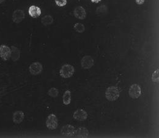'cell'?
Wrapping results in <instances>:
<instances>
[{
    "label": "cell",
    "instance_id": "cell-1",
    "mask_svg": "<svg viewBox=\"0 0 159 138\" xmlns=\"http://www.w3.org/2000/svg\"><path fill=\"white\" fill-rule=\"evenodd\" d=\"M75 72L73 66L69 64H64L60 70V75L63 78L67 79L72 77Z\"/></svg>",
    "mask_w": 159,
    "mask_h": 138
},
{
    "label": "cell",
    "instance_id": "cell-2",
    "mask_svg": "<svg viewBox=\"0 0 159 138\" xmlns=\"http://www.w3.org/2000/svg\"><path fill=\"white\" fill-rule=\"evenodd\" d=\"M106 98L110 101H114L119 97V91L116 87H108L105 92Z\"/></svg>",
    "mask_w": 159,
    "mask_h": 138
},
{
    "label": "cell",
    "instance_id": "cell-3",
    "mask_svg": "<svg viewBox=\"0 0 159 138\" xmlns=\"http://www.w3.org/2000/svg\"><path fill=\"white\" fill-rule=\"evenodd\" d=\"M46 126L51 130H56L58 128V120L55 114H51L48 116L46 120Z\"/></svg>",
    "mask_w": 159,
    "mask_h": 138
},
{
    "label": "cell",
    "instance_id": "cell-4",
    "mask_svg": "<svg viewBox=\"0 0 159 138\" xmlns=\"http://www.w3.org/2000/svg\"><path fill=\"white\" fill-rule=\"evenodd\" d=\"M75 128L71 125H66L61 130V133L65 137H74Z\"/></svg>",
    "mask_w": 159,
    "mask_h": 138
},
{
    "label": "cell",
    "instance_id": "cell-5",
    "mask_svg": "<svg viewBox=\"0 0 159 138\" xmlns=\"http://www.w3.org/2000/svg\"><path fill=\"white\" fill-rule=\"evenodd\" d=\"M11 49L9 46L5 44L0 45V57L4 61L8 60L11 58Z\"/></svg>",
    "mask_w": 159,
    "mask_h": 138
},
{
    "label": "cell",
    "instance_id": "cell-6",
    "mask_svg": "<svg viewBox=\"0 0 159 138\" xmlns=\"http://www.w3.org/2000/svg\"><path fill=\"white\" fill-rule=\"evenodd\" d=\"M141 93V89L138 84H133L130 86L129 94V96L133 99H137L139 98Z\"/></svg>",
    "mask_w": 159,
    "mask_h": 138
},
{
    "label": "cell",
    "instance_id": "cell-7",
    "mask_svg": "<svg viewBox=\"0 0 159 138\" xmlns=\"http://www.w3.org/2000/svg\"><path fill=\"white\" fill-rule=\"evenodd\" d=\"M43 67L42 64L39 62L33 63L29 67V70L32 75H38L42 71Z\"/></svg>",
    "mask_w": 159,
    "mask_h": 138
},
{
    "label": "cell",
    "instance_id": "cell-8",
    "mask_svg": "<svg viewBox=\"0 0 159 138\" xmlns=\"http://www.w3.org/2000/svg\"><path fill=\"white\" fill-rule=\"evenodd\" d=\"M94 59L89 55H86L81 60V66L84 69H90L94 65Z\"/></svg>",
    "mask_w": 159,
    "mask_h": 138
},
{
    "label": "cell",
    "instance_id": "cell-9",
    "mask_svg": "<svg viewBox=\"0 0 159 138\" xmlns=\"http://www.w3.org/2000/svg\"><path fill=\"white\" fill-rule=\"evenodd\" d=\"M25 17V12L23 10L17 9L12 14V20L16 23H20L24 20Z\"/></svg>",
    "mask_w": 159,
    "mask_h": 138
},
{
    "label": "cell",
    "instance_id": "cell-10",
    "mask_svg": "<svg viewBox=\"0 0 159 138\" xmlns=\"http://www.w3.org/2000/svg\"><path fill=\"white\" fill-rule=\"evenodd\" d=\"M74 14L76 18L80 19V20L84 19L86 16V11L81 6H78L74 9Z\"/></svg>",
    "mask_w": 159,
    "mask_h": 138
},
{
    "label": "cell",
    "instance_id": "cell-11",
    "mask_svg": "<svg viewBox=\"0 0 159 138\" xmlns=\"http://www.w3.org/2000/svg\"><path fill=\"white\" fill-rule=\"evenodd\" d=\"M28 13L33 18H38L41 15V10L39 7L32 5L29 7Z\"/></svg>",
    "mask_w": 159,
    "mask_h": 138
},
{
    "label": "cell",
    "instance_id": "cell-12",
    "mask_svg": "<svg viewBox=\"0 0 159 138\" xmlns=\"http://www.w3.org/2000/svg\"><path fill=\"white\" fill-rule=\"evenodd\" d=\"M73 117L76 120L83 121L88 117V114L83 109H78L74 113Z\"/></svg>",
    "mask_w": 159,
    "mask_h": 138
},
{
    "label": "cell",
    "instance_id": "cell-13",
    "mask_svg": "<svg viewBox=\"0 0 159 138\" xmlns=\"http://www.w3.org/2000/svg\"><path fill=\"white\" fill-rule=\"evenodd\" d=\"M89 135V131L84 127H79L75 129L74 137L77 138H87Z\"/></svg>",
    "mask_w": 159,
    "mask_h": 138
},
{
    "label": "cell",
    "instance_id": "cell-14",
    "mask_svg": "<svg viewBox=\"0 0 159 138\" xmlns=\"http://www.w3.org/2000/svg\"><path fill=\"white\" fill-rule=\"evenodd\" d=\"M11 59L13 61H17L20 59V50L19 48L15 47L14 45L11 46Z\"/></svg>",
    "mask_w": 159,
    "mask_h": 138
},
{
    "label": "cell",
    "instance_id": "cell-15",
    "mask_svg": "<svg viewBox=\"0 0 159 138\" xmlns=\"http://www.w3.org/2000/svg\"><path fill=\"white\" fill-rule=\"evenodd\" d=\"M24 118H25V114L23 112L21 111H17L14 113L12 119H13L14 123L16 124H19L22 122Z\"/></svg>",
    "mask_w": 159,
    "mask_h": 138
},
{
    "label": "cell",
    "instance_id": "cell-16",
    "mask_svg": "<svg viewBox=\"0 0 159 138\" xmlns=\"http://www.w3.org/2000/svg\"><path fill=\"white\" fill-rule=\"evenodd\" d=\"M53 21L54 19L53 17L51 16L50 15H46L41 19L42 23L45 26L52 25L53 23Z\"/></svg>",
    "mask_w": 159,
    "mask_h": 138
},
{
    "label": "cell",
    "instance_id": "cell-17",
    "mask_svg": "<svg viewBox=\"0 0 159 138\" xmlns=\"http://www.w3.org/2000/svg\"><path fill=\"white\" fill-rule=\"evenodd\" d=\"M62 101L65 105L70 104L71 101V93L69 90H66L64 93Z\"/></svg>",
    "mask_w": 159,
    "mask_h": 138
},
{
    "label": "cell",
    "instance_id": "cell-18",
    "mask_svg": "<svg viewBox=\"0 0 159 138\" xmlns=\"http://www.w3.org/2000/svg\"><path fill=\"white\" fill-rule=\"evenodd\" d=\"M74 30L80 33H83L85 30V26L83 24L81 23H77L74 25Z\"/></svg>",
    "mask_w": 159,
    "mask_h": 138
},
{
    "label": "cell",
    "instance_id": "cell-19",
    "mask_svg": "<svg viewBox=\"0 0 159 138\" xmlns=\"http://www.w3.org/2000/svg\"><path fill=\"white\" fill-rule=\"evenodd\" d=\"M59 94V91L57 88H55V87H53V88H51L48 92V95L51 97H53V98H56L58 97Z\"/></svg>",
    "mask_w": 159,
    "mask_h": 138
},
{
    "label": "cell",
    "instance_id": "cell-20",
    "mask_svg": "<svg viewBox=\"0 0 159 138\" xmlns=\"http://www.w3.org/2000/svg\"><path fill=\"white\" fill-rule=\"evenodd\" d=\"M159 69H157L156 70L154 73L152 74V80L154 82H156V83H158L159 80Z\"/></svg>",
    "mask_w": 159,
    "mask_h": 138
},
{
    "label": "cell",
    "instance_id": "cell-21",
    "mask_svg": "<svg viewBox=\"0 0 159 138\" xmlns=\"http://www.w3.org/2000/svg\"><path fill=\"white\" fill-rule=\"evenodd\" d=\"M55 2L59 7H64L67 4V0H55Z\"/></svg>",
    "mask_w": 159,
    "mask_h": 138
},
{
    "label": "cell",
    "instance_id": "cell-22",
    "mask_svg": "<svg viewBox=\"0 0 159 138\" xmlns=\"http://www.w3.org/2000/svg\"><path fill=\"white\" fill-rule=\"evenodd\" d=\"M135 1H136V2H137L138 4L141 5V4H143L144 3V0H135Z\"/></svg>",
    "mask_w": 159,
    "mask_h": 138
},
{
    "label": "cell",
    "instance_id": "cell-23",
    "mask_svg": "<svg viewBox=\"0 0 159 138\" xmlns=\"http://www.w3.org/2000/svg\"><path fill=\"white\" fill-rule=\"evenodd\" d=\"M101 0H91V1L93 2H94V3H98V2H99Z\"/></svg>",
    "mask_w": 159,
    "mask_h": 138
},
{
    "label": "cell",
    "instance_id": "cell-24",
    "mask_svg": "<svg viewBox=\"0 0 159 138\" xmlns=\"http://www.w3.org/2000/svg\"><path fill=\"white\" fill-rule=\"evenodd\" d=\"M4 1V0H0V4L2 3Z\"/></svg>",
    "mask_w": 159,
    "mask_h": 138
}]
</instances>
